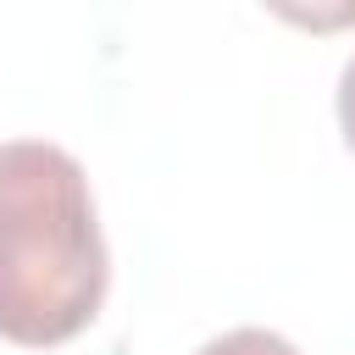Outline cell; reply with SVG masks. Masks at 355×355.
Listing matches in <instances>:
<instances>
[{
  "label": "cell",
  "mask_w": 355,
  "mask_h": 355,
  "mask_svg": "<svg viewBox=\"0 0 355 355\" xmlns=\"http://www.w3.org/2000/svg\"><path fill=\"white\" fill-rule=\"evenodd\" d=\"M111 288L89 172L50 139L0 144V338L50 349L78 338Z\"/></svg>",
  "instance_id": "obj_1"
},
{
  "label": "cell",
  "mask_w": 355,
  "mask_h": 355,
  "mask_svg": "<svg viewBox=\"0 0 355 355\" xmlns=\"http://www.w3.org/2000/svg\"><path fill=\"white\" fill-rule=\"evenodd\" d=\"M200 355H300V349L272 327H233V333L200 344Z\"/></svg>",
  "instance_id": "obj_2"
},
{
  "label": "cell",
  "mask_w": 355,
  "mask_h": 355,
  "mask_svg": "<svg viewBox=\"0 0 355 355\" xmlns=\"http://www.w3.org/2000/svg\"><path fill=\"white\" fill-rule=\"evenodd\" d=\"M338 128H344V144L355 150V55L338 72Z\"/></svg>",
  "instance_id": "obj_3"
}]
</instances>
